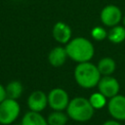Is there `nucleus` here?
<instances>
[{"instance_id":"nucleus-17","label":"nucleus","mask_w":125,"mask_h":125,"mask_svg":"<svg viewBox=\"0 0 125 125\" xmlns=\"http://www.w3.org/2000/svg\"><path fill=\"white\" fill-rule=\"evenodd\" d=\"M88 100L95 110L102 109L104 106H106V104H107V99L99 91L91 94V96L88 98Z\"/></svg>"},{"instance_id":"nucleus-11","label":"nucleus","mask_w":125,"mask_h":125,"mask_svg":"<svg viewBox=\"0 0 125 125\" xmlns=\"http://www.w3.org/2000/svg\"><path fill=\"white\" fill-rule=\"evenodd\" d=\"M67 53L65 47L57 46L53 48L48 54V62L54 67H60L64 64L67 59Z\"/></svg>"},{"instance_id":"nucleus-20","label":"nucleus","mask_w":125,"mask_h":125,"mask_svg":"<svg viewBox=\"0 0 125 125\" xmlns=\"http://www.w3.org/2000/svg\"><path fill=\"white\" fill-rule=\"evenodd\" d=\"M6 99V92H5V86H3L0 83V103Z\"/></svg>"},{"instance_id":"nucleus-5","label":"nucleus","mask_w":125,"mask_h":125,"mask_svg":"<svg viewBox=\"0 0 125 125\" xmlns=\"http://www.w3.org/2000/svg\"><path fill=\"white\" fill-rule=\"evenodd\" d=\"M48 106L52 110L64 111L69 104L68 93L62 88H54L48 94Z\"/></svg>"},{"instance_id":"nucleus-14","label":"nucleus","mask_w":125,"mask_h":125,"mask_svg":"<svg viewBox=\"0 0 125 125\" xmlns=\"http://www.w3.org/2000/svg\"><path fill=\"white\" fill-rule=\"evenodd\" d=\"M98 69L102 76H108L112 75L116 68L115 61L109 57H104L101 59L97 64Z\"/></svg>"},{"instance_id":"nucleus-2","label":"nucleus","mask_w":125,"mask_h":125,"mask_svg":"<svg viewBox=\"0 0 125 125\" xmlns=\"http://www.w3.org/2000/svg\"><path fill=\"white\" fill-rule=\"evenodd\" d=\"M102 75L98 66L91 62H79L74 68V79L78 86L84 89L97 87Z\"/></svg>"},{"instance_id":"nucleus-18","label":"nucleus","mask_w":125,"mask_h":125,"mask_svg":"<svg viewBox=\"0 0 125 125\" xmlns=\"http://www.w3.org/2000/svg\"><path fill=\"white\" fill-rule=\"evenodd\" d=\"M91 36L97 41H103L107 38V31L103 26H95L91 31Z\"/></svg>"},{"instance_id":"nucleus-12","label":"nucleus","mask_w":125,"mask_h":125,"mask_svg":"<svg viewBox=\"0 0 125 125\" xmlns=\"http://www.w3.org/2000/svg\"><path fill=\"white\" fill-rule=\"evenodd\" d=\"M21 125H49V124L47 118L43 116L41 112L28 110L22 115L21 119Z\"/></svg>"},{"instance_id":"nucleus-8","label":"nucleus","mask_w":125,"mask_h":125,"mask_svg":"<svg viewBox=\"0 0 125 125\" xmlns=\"http://www.w3.org/2000/svg\"><path fill=\"white\" fill-rule=\"evenodd\" d=\"M98 91L102 93L107 100L118 95L120 90V84L116 78L112 75L102 76L98 85Z\"/></svg>"},{"instance_id":"nucleus-21","label":"nucleus","mask_w":125,"mask_h":125,"mask_svg":"<svg viewBox=\"0 0 125 125\" xmlns=\"http://www.w3.org/2000/svg\"><path fill=\"white\" fill-rule=\"evenodd\" d=\"M122 23H123V25L125 26V15H124L123 18H122Z\"/></svg>"},{"instance_id":"nucleus-19","label":"nucleus","mask_w":125,"mask_h":125,"mask_svg":"<svg viewBox=\"0 0 125 125\" xmlns=\"http://www.w3.org/2000/svg\"><path fill=\"white\" fill-rule=\"evenodd\" d=\"M102 125H123L120 121H117V120H114V119H108L106 121H104Z\"/></svg>"},{"instance_id":"nucleus-6","label":"nucleus","mask_w":125,"mask_h":125,"mask_svg":"<svg viewBox=\"0 0 125 125\" xmlns=\"http://www.w3.org/2000/svg\"><path fill=\"white\" fill-rule=\"evenodd\" d=\"M122 18L123 15L120 8L112 4L104 6L102 9L100 15V19L103 24L108 27H113L115 25H118L122 21Z\"/></svg>"},{"instance_id":"nucleus-22","label":"nucleus","mask_w":125,"mask_h":125,"mask_svg":"<svg viewBox=\"0 0 125 125\" xmlns=\"http://www.w3.org/2000/svg\"><path fill=\"white\" fill-rule=\"evenodd\" d=\"M0 125H1V124H0Z\"/></svg>"},{"instance_id":"nucleus-3","label":"nucleus","mask_w":125,"mask_h":125,"mask_svg":"<svg viewBox=\"0 0 125 125\" xmlns=\"http://www.w3.org/2000/svg\"><path fill=\"white\" fill-rule=\"evenodd\" d=\"M65 112L68 115L69 119L75 122L84 123L92 119L95 113V109L93 108L87 98L75 97L73 99H70Z\"/></svg>"},{"instance_id":"nucleus-9","label":"nucleus","mask_w":125,"mask_h":125,"mask_svg":"<svg viewBox=\"0 0 125 125\" xmlns=\"http://www.w3.org/2000/svg\"><path fill=\"white\" fill-rule=\"evenodd\" d=\"M26 104L29 110L42 112L48 106V95L41 90H35L27 97Z\"/></svg>"},{"instance_id":"nucleus-1","label":"nucleus","mask_w":125,"mask_h":125,"mask_svg":"<svg viewBox=\"0 0 125 125\" xmlns=\"http://www.w3.org/2000/svg\"><path fill=\"white\" fill-rule=\"evenodd\" d=\"M67 57L76 62H90L95 55L93 43L85 37H74L65 45Z\"/></svg>"},{"instance_id":"nucleus-10","label":"nucleus","mask_w":125,"mask_h":125,"mask_svg":"<svg viewBox=\"0 0 125 125\" xmlns=\"http://www.w3.org/2000/svg\"><path fill=\"white\" fill-rule=\"evenodd\" d=\"M52 35L58 43L66 45L71 40L72 31L67 23H65L64 21H58L53 26Z\"/></svg>"},{"instance_id":"nucleus-7","label":"nucleus","mask_w":125,"mask_h":125,"mask_svg":"<svg viewBox=\"0 0 125 125\" xmlns=\"http://www.w3.org/2000/svg\"><path fill=\"white\" fill-rule=\"evenodd\" d=\"M107 111L112 119L117 121H125V96L116 95L107 101Z\"/></svg>"},{"instance_id":"nucleus-16","label":"nucleus","mask_w":125,"mask_h":125,"mask_svg":"<svg viewBox=\"0 0 125 125\" xmlns=\"http://www.w3.org/2000/svg\"><path fill=\"white\" fill-rule=\"evenodd\" d=\"M46 118L49 125H66L69 120L66 112L60 110H53Z\"/></svg>"},{"instance_id":"nucleus-13","label":"nucleus","mask_w":125,"mask_h":125,"mask_svg":"<svg viewBox=\"0 0 125 125\" xmlns=\"http://www.w3.org/2000/svg\"><path fill=\"white\" fill-rule=\"evenodd\" d=\"M5 92H6V98L18 101L23 93V86L21 82L18 80H13L10 81L5 86Z\"/></svg>"},{"instance_id":"nucleus-4","label":"nucleus","mask_w":125,"mask_h":125,"mask_svg":"<svg viewBox=\"0 0 125 125\" xmlns=\"http://www.w3.org/2000/svg\"><path fill=\"white\" fill-rule=\"evenodd\" d=\"M21 114V105L17 100L6 98L0 103V124L11 125L18 120Z\"/></svg>"},{"instance_id":"nucleus-15","label":"nucleus","mask_w":125,"mask_h":125,"mask_svg":"<svg viewBox=\"0 0 125 125\" xmlns=\"http://www.w3.org/2000/svg\"><path fill=\"white\" fill-rule=\"evenodd\" d=\"M107 39L113 44L122 43L125 40V26L115 25L107 31Z\"/></svg>"}]
</instances>
